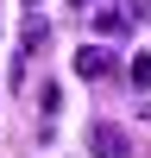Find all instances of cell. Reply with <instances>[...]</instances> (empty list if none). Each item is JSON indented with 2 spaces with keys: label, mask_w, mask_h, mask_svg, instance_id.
<instances>
[{
  "label": "cell",
  "mask_w": 151,
  "mask_h": 158,
  "mask_svg": "<svg viewBox=\"0 0 151 158\" xmlns=\"http://www.w3.org/2000/svg\"><path fill=\"white\" fill-rule=\"evenodd\" d=\"M44 44H50V25L44 19H25V32H19V70H25V57H38Z\"/></svg>",
  "instance_id": "cell-3"
},
{
  "label": "cell",
  "mask_w": 151,
  "mask_h": 158,
  "mask_svg": "<svg viewBox=\"0 0 151 158\" xmlns=\"http://www.w3.org/2000/svg\"><path fill=\"white\" fill-rule=\"evenodd\" d=\"M107 70H113V51H101V44H82V51H76V76H82V82H101Z\"/></svg>",
  "instance_id": "cell-2"
},
{
  "label": "cell",
  "mask_w": 151,
  "mask_h": 158,
  "mask_svg": "<svg viewBox=\"0 0 151 158\" xmlns=\"http://www.w3.org/2000/svg\"><path fill=\"white\" fill-rule=\"evenodd\" d=\"M38 108H44V120H57V108H63V89H57V82H44V89H38Z\"/></svg>",
  "instance_id": "cell-5"
},
{
  "label": "cell",
  "mask_w": 151,
  "mask_h": 158,
  "mask_svg": "<svg viewBox=\"0 0 151 158\" xmlns=\"http://www.w3.org/2000/svg\"><path fill=\"white\" fill-rule=\"evenodd\" d=\"M95 25H101L107 38H120V32H126V13H120V6H95Z\"/></svg>",
  "instance_id": "cell-4"
},
{
  "label": "cell",
  "mask_w": 151,
  "mask_h": 158,
  "mask_svg": "<svg viewBox=\"0 0 151 158\" xmlns=\"http://www.w3.org/2000/svg\"><path fill=\"white\" fill-rule=\"evenodd\" d=\"M25 6H32V0H25Z\"/></svg>",
  "instance_id": "cell-9"
},
{
  "label": "cell",
  "mask_w": 151,
  "mask_h": 158,
  "mask_svg": "<svg viewBox=\"0 0 151 158\" xmlns=\"http://www.w3.org/2000/svg\"><path fill=\"white\" fill-rule=\"evenodd\" d=\"M126 76H132V89H145V82H151V57H132V63H126Z\"/></svg>",
  "instance_id": "cell-6"
},
{
  "label": "cell",
  "mask_w": 151,
  "mask_h": 158,
  "mask_svg": "<svg viewBox=\"0 0 151 158\" xmlns=\"http://www.w3.org/2000/svg\"><path fill=\"white\" fill-rule=\"evenodd\" d=\"M88 152H95V158H132V139H126L113 120H95V133H88Z\"/></svg>",
  "instance_id": "cell-1"
},
{
  "label": "cell",
  "mask_w": 151,
  "mask_h": 158,
  "mask_svg": "<svg viewBox=\"0 0 151 158\" xmlns=\"http://www.w3.org/2000/svg\"><path fill=\"white\" fill-rule=\"evenodd\" d=\"M132 19H151V0H132Z\"/></svg>",
  "instance_id": "cell-7"
},
{
  "label": "cell",
  "mask_w": 151,
  "mask_h": 158,
  "mask_svg": "<svg viewBox=\"0 0 151 158\" xmlns=\"http://www.w3.org/2000/svg\"><path fill=\"white\" fill-rule=\"evenodd\" d=\"M69 6H95V0H69Z\"/></svg>",
  "instance_id": "cell-8"
}]
</instances>
